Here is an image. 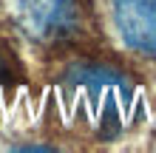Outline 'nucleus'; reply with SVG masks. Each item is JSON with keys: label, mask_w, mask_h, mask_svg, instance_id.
I'll return each instance as SVG.
<instances>
[{"label": "nucleus", "mask_w": 156, "mask_h": 153, "mask_svg": "<svg viewBox=\"0 0 156 153\" xmlns=\"http://www.w3.org/2000/svg\"><path fill=\"white\" fill-rule=\"evenodd\" d=\"M9 77H12V65H9V60H6V54L0 51V88H3L9 82Z\"/></svg>", "instance_id": "obj_4"}, {"label": "nucleus", "mask_w": 156, "mask_h": 153, "mask_svg": "<svg viewBox=\"0 0 156 153\" xmlns=\"http://www.w3.org/2000/svg\"><path fill=\"white\" fill-rule=\"evenodd\" d=\"M66 94L99 133L114 136L128 125L136 108V88L122 71L82 62L66 71Z\"/></svg>", "instance_id": "obj_1"}, {"label": "nucleus", "mask_w": 156, "mask_h": 153, "mask_svg": "<svg viewBox=\"0 0 156 153\" xmlns=\"http://www.w3.org/2000/svg\"><path fill=\"white\" fill-rule=\"evenodd\" d=\"M23 29L40 43L68 40L80 26L77 0H14Z\"/></svg>", "instance_id": "obj_2"}, {"label": "nucleus", "mask_w": 156, "mask_h": 153, "mask_svg": "<svg viewBox=\"0 0 156 153\" xmlns=\"http://www.w3.org/2000/svg\"><path fill=\"white\" fill-rule=\"evenodd\" d=\"M114 23L128 48L156 60V0H114Z\"/></svg>", "instance_id": "obj_3"}]
</instances>
